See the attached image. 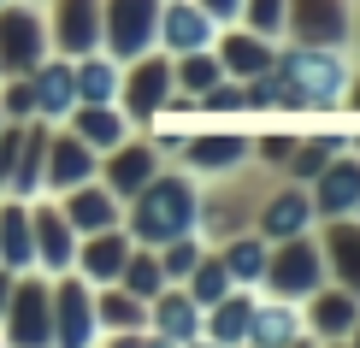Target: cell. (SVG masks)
<instances>
[{
    "mask_svg": "<svg viewBox=\"0 0 360 348\" xmlns=\"http://www.w3.org/2000/svg\"><path fill=\"white\" fill-rule=\"evenodd\" d=\"M142 348H177V342H166V337H154V330H148V342Z\"/></svg>",
    "mask_w": 360,
    "mask_h": 348,
    "instance_id": "44",
    "label": "cell"
},
{
    "mask_svg": "<svg viewBox=\"0 0 360 348\" xmlns=\"http://www.w3.org/2000/svg\"><path fill=\"white\" fill-rule=\"evenodd\" d=\"M319 283H325V254H319V236H313V231L283 236V242H272V248H266V278H260L266 295L307 301Z\"/></svg>",
    "mask_w": 360,
    "mask_h": 348,
    "instance_id": "6",
    "label": "cell"
},
{
    "mask_svg": "<svg viewBox=\"0 0 360 348\" xmlns=\"http://www.w3.org/2000/svg\"><path fill=\"white\" fill-rule=\"evenodd\" d=\"M313 236H319V254H325V278L360 295V219L354 213L349 219H319Z\"/></svg>",
    "mask_w": 360,
    "mask_h": 348,
    "instance_id": "20",
    "label": "cell"
},
{
    "mask_svg": "<svg viewBox=\"0 0 360 348\" xmlns=\"http://www.w3.org/2000/svg\"><path fill=\"white\" fill-rule=\"evenodd\" d=\"M195 201H201V177H189L177 160H166L148 183L124 201V231L142 248H160V242L195 231Z\"/></svg>",
    "mask_w": 360,
    "mask_h": 348,
    "instance_id": "2",
    "label": "cell"
},
{
    "mask_svg": "<svg viewBox=\"0 0 360 348\" xmlns=\"http://www.w3.org/2000/svg\"><path fill=\"white\" fill-rule=\"evenodd\" d=\"M30 242H36V271H71L77 260V231H71V219L59 213L53 195H36L30 201Z\"/></svg>",
    "mask_w": 360,
    "mask_h": 348,
    "instance_id": "15",
    "label": "cell"
},
{
    "mask_svg": "<svg viewBox=\"0 0 360 348\" xmlns=\"http://www.w3.org/2000/svg\"><path fill=\"white\" fill-rule=\"evenodd\" d=\"M319 348H349V337H342V342H319Z\"/></svg>",
    "mask_w": 360,
    "mask_h": 348,
    "instance_id": "48",
    "label": "cell"
},
{
    "mask_svg": "<svg viewBox=\"0 0 360 348\" xmlns=\"http://www.w3.org/2000/svg\"><path fill=\"white\" fill-rule=\"evenodd\" d=\"M172 160L189 177H224V172H236V165L254 160V136L248 130H189Z\"/></svg>",
    "mask_w": 360,
    "mask_h": 348,
    "instance_id": "11",
    "label": "cell"
},
{
    "mask_svg": "<svg viewBox=\"0 0 360 348\" xmlns=\"http://www.w3.org/2000/svg\"><path fill=\"white\" fill-rule=\"evenodd\" d=\"M236 348H248V342H236Z\"/></svg>",
    "mask_w": 360,
    "mask_h": 348,
    "instance_id": "51",
    "label": "cell"
},
{
    "mask_svg": "<svg viewBox=\"0 0 360 348\" xmlns=\"http://www.w3.org/2000/svg\"><path fill=\"white\" fill-rule=\"evenodd\" d=\"M160 165H166V148H160L148 130H130L118 148H107V154H101L95 177H101V183H107V189L118 195V201H130V195H136V189L148 183V177L160 172Z\"/></svg>",
    "mask_w": 360,
    "mask_h": 348,
    "instance_id": "12",
    "label": "cell"
},
{
    "mask_svg": "<svg viewBox=\"0 0 360 348\" xmlns=\"http://www.w3.org/2000/svg\"><path fill=\"white\" fill-rule=\"evenodd\" d=\"M349 348H360V319H354V330H349Z\"/></svg>",
    "mask_w": 360,
    "mask_h": 348,
    "instance_id": "47",
    "label": "cell"
},
{
    "mask_svg": "<svg viewBox=\"0 0 360 348\" xmlns=\"http://www.w3.org/2000/svg\"><path fill=\"white\" fill-rule=\"evenodd\" d=\"M160 6L166 0H101V48L118 65L160 48Z\"/></svg>",
    "mask_w": 360,
    "mask_h": 348,
    "instance_id": "7",
    "label": "cell"
},
{
    "mask_svg": "<svg viewBox=\"0 0 360 348\" xmlns=\"http://www.w3.org/2000/svg\"><path fill=\"white\" fill-rule=\"evenodd\" d=\"M278 172H266V165H236V172L224 177H201V201H195V231H201L207 248H219L224 236L236 231H254V207H260V195L272 189Z\"/></svg>",
    "mask_w": 360,
    "mask_h": 348,
    "instance_id": "3",
    "label": "cell"
},
{
    "mask_svg": "<svg viewBox=\"0 0 360 348\" xmlns=\"http://www.w3.org/2000/svg\"><path fill=\"white\" fill-rule=\"evenodd\" d=\"M0 124H6V112H0Z\"/></svg>",
    "mask_w": 360,
    "mask_h": 348,
    "instance_id": "50",
    "label": "cell"
},
{
    "mask_svg": "<svg viewBox=\"0 0 360 348\" xmlns=\"http://www.w3.org/2000/svg\"><path fill=\"white\" fill-rule=\"evenodd\" d=\"M283 348H319V337H307V330H302V337H295V342H283Z\"/></svg>",
    "mask_w": 360,
    "mask_h": 348,
    "instance_id": "43",
    "label": "cell"
},
{
    "mask_svg": "<svg viewBox=\"0 0 360 348\" xmlns=\"http://www.w3.org/2000/svg\"><path fill=\"white\" fill-rule=\"evenodd\" d=\"M184 348H219V342H207V337H195V342H184Z\"/></svg>",
    "mask_w": 360,
    "mask_h": 348,
    "instance_id": "46",
    "label": "cell"
},
{
    "mask_svg": "<svg viewBox=\"0 0 360 348\" xmlns=\"http://www.w3.org/2000/svg\"><path fill=\"white\" fill-rule=\"evenodd\" d=\"M307 330V319H302V301H283V295H266L260 290V301H254V313H248V348H283V342H295Z\"/></svg>",
    "mask_w": 360,
    "mask_h": 348,
    "instance_id": "25",
    "label": "cell"
},
{
    "mask_svg": "<svg viewBox=\"0 0 360 348\" xmlns=\"http://www.w3.org/2000/svg\"><path fill=\"white\" fill-rule=\"evenodd\" d=\"M148 330L166 337V342H177V348L201 337V307H195V295L184 290V283H166V290L148 301Z\"/></svg>",
    "mask_w": 360,
    "mask_h": 348,
    "instance_id": "26",
    "label": "cell"
},
{
    "mask_svg": "<svg viewBox=\"0 0 360 348\" xmlns=\"http://www.w3.org/2000/svg\"><path fill=\"white\" fill-rule=\"evenodd\" d=\"M118 283H124L130 295H142V301H154L160 290H166V271H160V254L154 248H130V260H124V271H118Z\"/></svg>",
    "mask_w": 360,
    "mask_h": 348,
    "instance_id": "36",
    "label": "cell"
},
{
    "mask_svg": "<svg viewBox=\"0 0 360 348\" xmlns=\"http://www.w3.org/2000/svg\"><path fill=\"white\" fill-rule=\"evenodd\" d=\"M172 101H177V89H172V53H166V48H154V53H142V59H124L118 107H124V118H130L136 130L166 124V118H172Z\"/></svg>",
    "mask_w": 360,
    "mask_h": 348,
    "instance_id": "5",
    "label": "cell"
},
{
    "mask_svg": "<svg viewBox=\"0 0 360 348\" xmlns=\"http://www.w3.org/2000/svg\"><path fill=\"white\" fill-rule=\"evenodd\" d=\"M0 348H6V342H0Z\"/></svg>",
    "mask_w": 360,
    "mask_h": 348,
    "instance_id": "53",
    "label": "cell"
},
{
    "mask_svg": "<svg viewBox=\"0 0 360 348\" xmlns=\"http://www.w3.org/2000/svg\"><path fill=\"white\" fill-rule=\"evenodd\" d=\"M48 136H53V124H48V118H30V124H24V148H18V165H12V183H6V195H18V201H36V195H41Z\"/></svg>",
    "mask_w": 360,
    "mask_h": 348,
    "instance_id": "29",
    "label": "cell"
},
{
    "mask_svg": "<svg viewBox=\"0 0 360 348\" xmlns=\"http://www.w3.org/2000/svg\"><path fill=\"white\" fill-rule=\"evenodd\" d=\"M184 290L195 295V307H213L219 295H231L236 283H231V271H224V260H219V248H207L201 260L189 266V278H184Z\"/></svg>",
    "mask_w": 360,
    "mask_h": 348,
    "instance_id": "35",
    "label": "cell"
},
{
    "mask_svg": "<svg viewBox=\"0 0 360 348\" xmlns=\"http://www.w3.org/2000/svg\"><path fill=\"white\" fill-rule=\"evenodd\" d=\"M160 271H166V283H184L189 278V266L207 254V242H201V231H184V236H172V242H160Z\"/></svg>",
    "mask_w": 360,
    "mask_h": 348,
    "instance_id": "37",
    "label": "cell"
},
{
    "mask_svg": "<svg viewBox=\"0 0 360 348\" xmlns=\"http://www.w3.org/2000/svg\"><path fill=\"white\" fill-rule=\"evenodd\" d=\"M53 348H101L95 283L77 271H53Z\"/></svg>",
    "mask_w": 360,
    "mask_h": 348,
    "instance_id": "10",
    "label": "cell"
},
{
    "mask_svg": "<svg viewBox=\"0 0 360 348\" xmlns=\"http://www.w3.org/2000/svg\"><path fill=\"white\" fill-rule=\"evenodd\" d=\"M283 6H290V0H243L236 24H248L254 36H266V41H283Z\"/></svg>",
    "mask_w": 360,
    "mask_h": 348,
    "instance_id": "38",
    "label": "cell"
},
{
    "mask_svg": "<svg viewBox=\"0 0 360 348\" xmlns=\"http://www.w3.org/2000/svg\"><path fill=\"white\" fill-rule=\"evenodd\" d=\"M254 301H260V290H231V295H219L213 307H201V337L219 342V348H236V342L248 337Z\"/></svg>",
    "mask_w": 360,
    "mask_h": 348,
    "instance_id": "28",
    "label": "cell"
},
{
    "mask_svg": "<svg viewBox=\"0 0 360 348\" xmlns=\"http://www.w3.org/2000/svg\"><path fill=\"white\" fill-rule=\"evenodd\" d=\"M354 219H360V201H354Z\"/></svg>",
    "mask_w": 360,
    "mask_h": 348,
    "instance_id": "49",
    "label": "cell"
},
{
    "mask_svg": "<svg viewBox=\"0 0 360 348\" xmlns=\"http://www.w3.org/2000/svg\"><path fill=\"white\" fill-rule=\"evenodd\" d=\"M12 278H18V271H12V266H0V307H6V295H12Z\"/></svg>",
    "mask_w": 360,
    "mask_h": 348,
    "instance_id": "42",
    "label": "cell"
},
{
    "mask_svg": "<svg viewBox=\"0 0 360 348\" xmlns=\"http://www.w3.org/2000/svg\"><path fill=\"white\" fill-rule=\"evenodd\" d=\"M219 18L201 6V0H166L160 6V48L166 53H195V48H213Z\"/></svg>",
    "mask_w": 360,
    "mask_h": 348,
    "instance_id": "21",
    "label": "cell"
},
{
    "mask_svg": "<svg viewBox=\"0 0 360 348\" xmlns=\"http://www.w3.org/2000/svg\"><path fill=\"white\" fill-rule=\"evenodd\" d=\"M213 53H219V65H224V77H236V83H248V77H260V71L272 65V53H278V41H266V36H254L248 24H219V36H213Z\"/></svg>",
    "mask_w": 360,
    "mask_h": 348,
    "instance_id": "23",
    "label": "cell"
},
{
    "mask_svg": "<svg viewBox=\"0 0 360 348\" xmlns=\"http://www.w3.org/2000/svg\"><path fill=\"white\" fill-rule=\"evenodd\" d=\"M71 77H77V101H118V83H124V65L107 48H89L71 59Z\"/></svg>",
    "mask_w": 360,
    "mask_h": 348,
    "instance_id": "33",
    "label": "cell"
},
{
    "mask_svg": "<svg viewBox=\"0 0 360 348\" xmlns=\"http://www.w3.org/2000/svg\"><path fill=\"white\" fill-rule=\"evenodd\" d=\"M0 266L30 271L36 266V242H30V201L0 195Z\"/></svg>",
    "mask_w": 360,
    "mask_h": 348,
    "instance_id": "30",
    "label": "cell"
},
{
    "mask_svg": "<svg viewBox=\"0 0 360 348\" xmlns=\"http://www.w3.org/2000/svg\"><path fill=\"white\" fill-rule=\"evenodd\" d=\"M360 59L349 48H313V41H278L272 53V118H331L349 101Z\"/></svg>",
    "mask_w": 360,
    "mask_h": 348,
    "instance_id": "1",
    "label": "cell"
},
{
    "mask_svg": "<svg viewBox=\"0 0 360 348\" xmlns=\"http://www.w3.org/2000/svg\"><path fill=\"white\" fill-rule=\"evenodd\" d=\"M319 224V213H313V195L307 183H290V177H272V189L260 195V207H254V231H260L266 242H283V236H302Z\"/></svg>",
    "mask_w": 360,
    "mask_h": 348,
    "instance_id": "13",
    "label": "cell"
},
{
    "mask_svg": "<svg viewBox=\"0 0 360 348\" xmlns=\"http://www.w3.org/2000/svg\"><path fill=\"white\" fill-rule=\"evenodd\" d=\"M0 342L6 348H53V278L48 271H18L12 295L0 307Z\"/></svg>",
    "mask_w": 360,
    "mask_h": 348,
    "instance_id": "4",
    "label": "cell"
},
{
    "mask_svg": "<svg viewBox=\"0 0 360 348\" xmlns=\"http://www.w3.org/2000/svg\"><path fill=\"white\" fill-rule=\"evenodd\" d=\"M0 112H6L12 124L36 118V89H30V71H24V77H0Z\"/></svg>",
    "mask_w": 360,
    "mask_h": 348,
    "instance_id": "40",
    "label": "cell"
},
{
    "mask_svg": "<svg viewBox=\"0 0 360 348\" xmlns=\"http://www.w3.org/2000/svg\"><path fill=\"white\" fill-rule=\"evenodd\" d=\"M95 165H101L95 148L77 142L65 124H53V136H48V165H41V195H65V189L89 183V177H95Z\"/></svg>",
    "mask_w": 360,
    "mask_h": 348,
    "instance_id": "17",
    "label": "cell"
},
{
    "mask_svg": "<svg viewBox=\"0 0 360 348\" xmlns=\"http://www.w3.org/2000/svg\"><path fill=\"white\" fill-rule=\"evenodd\" d=\"M48 18V48L77 59L89 48H101V0H41Z\"/></svg>",
    "mask_w": 360,
    "mask_h": 348,
    "instance_id": "14",
    "label": "cell"
},
{
    "mask_svg": "<svg viewBox=\"0 0 360 348\" xmlns=\"http://www.w3.org/2000/svg\"><path fill=\"white\" fill-rule=\"evenodd\" d=\"M130 248H136V242H130L124 224L95 231V236H77V260H71V271H77L83 283H118V271H124Z\"/></svg>",
    "mask_w": 360,
    "mask_h": 348,
    "instance_id": "22",
    "label": "cell"
},
{
    "mask_svg": "<svg viewBox=\"0 0 360 348\" xmlns=\"http://www.w3.org/2000/svg\"><path fill=\"white\" fill-rule=\"evenodd\" d=\"M295 142H302V130H266V136H254V165H266V172L283 177V165H290V154H295Z\"/></svg>",
    "mask_w": 360,
    "mask_h": 348,
    "instance_id": "39",
    "label": "cell"
},
{
    "mask_svg": "<svg viewBox=\"0 0 360 348\" xmlns=\"http://www.w3.org/2000/svg\"><path fill=\"white\" fill-rule=\"evenodd\" d=\"M307 195H313V213L319 219H349L354 201H360V142L342 148V154L307 183Z\"/></svg>",
    "mask_w": 360,
    "mask_h": 348,
    "instance_id": "16",
    "label": "cell"
},
{
    "mask_svg": "<svg viewBox=\"0 0 360 348\" xmlns=\"http://www.w3.org/2000/svg\"><path fill=\"white\" fill-rule=\"evenodd\" d=\"M95 319H101V337L107 330H148V301L130 295L124 283H95Z\"/></svg>",
    "mask_w": 360,
    "mask_h": 348,
    "instance_id": "34",
    "label": "cell"
},
{
    "mask_svg": "<svg viewBox=\"0 0 360 348\" xmlns=\"http://www.w3.org/2000/svg\"><path fill=\"white\" fill-rule=\"evenodd\" d=\"M349 142H354V136H342V130H302V142H295L290 165H283V177H290V183H313V177H319Z\"/></svg>",
    "mask_w": 360,
    "mask_h": 348,
    "instance_id": "32",
    "label": "cell"
},
{
    "mask_svg": "<svg viewBox=\"0 0 360 348\" xmlns=\"http://www.w3.org/2000/svg\"><path fill=\"white\" fill-rule=\"evenodd\" d=\"M349 53L360 59V12H354V41H349Z\"/></svg>",
    "mask_w": 360,
    "mask_h": 348,
    "instance_id": "45",
    "label": "cell"
},
{
    "mask_svg": "<svg viewBox=\"0 0 360 348\" xmlns=\"http://www.w3.org/2000/svg\"><path fill=\"white\" fill-rule=\"evenodd\" d=\"M0 6H6V0H0Z\"/></svg>",
    "mask_w": 360,
    "mask_h": 348,
    "instance_id": "52",
    "label": "cell"
},
{
    "mask_svg": "<svg viewBox=\"0 0 360 348\" xmlns=\"http://www.w3.org/2000/svg\"><path fill=\"white\" fill-rule=\"evenodd\" d=\"M342 112H354V118H360V71H354V83H349V101H342Z\"/></svg>",
    "mask_w": 360,
    "mask_h": 348,
    "instance_id": "41",
    "label": "cell"
},
{
    "mask_svg": "<svg viewBox=\"0 0 360 348\" xmlns=\"http://www.w3.org/2000/svg\"><path fill=\"white\" fill-rule=\"evenodd\" d=\"M360 0H290L283 6V41H313V48H349L354 41Z\"/></svg>",
    "mask_w": 360,
    "mask_h": 348,
    "instance_id": "9",
    "label": "cell"
},
{
    "mask_svg": "<svg viewBox=\"0 0 360 348\" xmlns=\"http://www.w3.org/2000/svg\"><path fill=\"white\" fill-rule=\"evenodd\" d=\"M59 201V213L71 219V231L77 236H95V231H112V224H124V201L101 183V177H89V183L77 189H65V195H53Z\"/></svg>",
    "mask_w": 360,
    "mask_h": 348,
    "instance_id": "19",
    "label": "cell"
},
{
    "mask_svg": "<svg viewBox=\"0 0 360 348\" xmlns=\"http://www.w3.org/2000/svg\"><path fill=\"white\" fill-rule=\"evenodd\" d=\"M302 319H307V337H319V342H342V337L354 330V319H360V295L325 278L319 290L302 301Z\"/></svg>",
    "mask_w": 360,
    "mask_h": 348,
    "instance_id": "18",
    "label": "cell"
},
{
    "mask_svg": "<svg viewBox=\"0 0 360 348\" xmlns=\"http://www.w3.org/2000/svg\"><path fill=\"white\" fill-rule=\"evenodd\" d=\"M65 130L77 136V142H89L95 154H107V148H118L136 124L124 118V107H118V101H77V107L65 112Z\"/></svg>",
    "mask_w": 360,
    "mask_h": 348,
    "instance_id": "24",
    "label": "cell"
},
{
    "mask_svg": "<svg viewBox=\"0 0 360 348\" xmlns=\"http://www.w3.org/2000/svg\"><path fill=\"white\" fill-rule=\"evenodd\" d=\"M30 89H36V118L48 124H65V112L77 107V77H71V59L48 53L36 71H30Z\"/></svg>",
    "mask_w": 360,
    "mask_h": 348,
    "instance_id": "27",
    "label": "cell"
},
{
    "mask_svg": "<svg viewBox=\"0 0 360 348\" xmlns=\"http://www.w3.org/2000/svg\"><path fill=\"white\" fill-rule=\"evenodd\" d=\"M48 18L41 0H6L0 6V77H24L48 59Z\"/></svg>",
    "mask_w": 360,
    "mask_h": 348,
    "instance_id": "8",
    "label": "cell"
},
{
    "mask_svg": "<svg viewBox=\"0 0 360 348\" xmlns=\"http://www.w3.org/2000/svg\"><path fill=\"white\" fill-rule=\"evenodd\" d=\"M266 242L260 231H236V236H224L219 242V260H224V271H231V283L236 290H260V278H266Z\"/></svg>",
    "mask_w": 360,
    "mask_h": 348,
    "instance_id": "31",
    "label": "cell"
}]
</instances>
